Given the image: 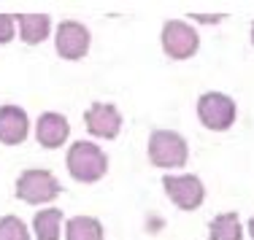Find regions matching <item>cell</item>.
Masks as SVG:
<instances>
[{"mask_svg":"<svg viewBox=\"0 0 254 240\" xmlns=\"http://www.w3.org/2000/svg\"><path fill=\"white\" fill-rule=\"evenodd\" d=\"M108 157L103 154L100 146L89 141H76L68 148V173L81 184H95L106 176Z\"/></svg>","mask_w":254,"mask_h":240,"instance_id":"1","label":"cell"},{"mask_svg":"<svg viewBox=\"0 0 254 240\" xmlns=\"http://www.w3.org/2000/svg\"><path fill=\"white\" fill-rule=\"evenodd\" d=\"M149 159L157 167H184L190 159V146L173 130H154L149 135Z\"/></svg>","mask_w":254,"mask_h":240,"instance_id":"2","label":"cell"},{"mask_svg":"<svg viewBox=\"0 0 254 240\" xmlns=\"http://www.w3.org/2000/svg\"><path fill=\"white\" fill-rule=\"evenodd\" d=\"M235 100L230 95L222 92H205L197 100V119H200L203 127L214 130V133H225L235 124Z\"/></svg>","mask_w":254,"mask_h":240,"instance_id":"3","label":"cell"},{"mask_svg":"<svg viewBox=\"0 0 254 240\" xmlns=\"http://www.w3.org/2000/svg\"><path fill=\"white\" fill-rule=\"evenodd\" d=\"M197 46H200V35L192 25L181 19H171L162 25V49L171 59H190L195 57Z\"/></svg>","mask_w":254,"mask_h":240,"instance_id":"4","label":"cell"},{"mask_svg":"<svg viewBox=\"0 0 254 240\" xmlns=\"http://www.w3.org/2000/svg\"><path fill=\"white\" fill-rule=\"evenodd\" d=\"M60 194V181L49 170H25L16 181V197L27 205L52 202Z\"/></svg>","mask_w":254,"mask_h":240,"instance_id":"5","label":"cell"},{"mask_svg":"<svg viewBox=\"0 0 254 240\" xmlns=\"http://www.w3.org/2000/svg\"><path fill=\"white\" fill-rule=\"evenodd\" d=\"M162 189L171 197L181 211H195L203 205L205 187L197 176H165L162 178Z\"/></svg>","mask_w":254,"mask_h":240,"instance_id":"6","label":"cell"},{"mask_svg":"<svg viewBox=\"0 0 254 240\" xmlns=\"http://www.w3.org/2000/svg\"><path fill=\"white\" fill-rule=\"evenodd\" d=\"M89 41H92V35H89V30L81 25V22H63V25L57 27V38H54V46H57V54L63 59H81L84 54L89 51Z\"/></svg>","mask_w":254,"mask_h":240,"instance_id":"7","label":"cell"},{"mask_svg":"<svg viewBox=\"0 0 254 240\" xmlns=\"http://www.w3.org/2000/svg\"><path fill=\"white\" fill-rule=\"evenodd\" d=\"M84 122H87L89 135L111 141V138H117L119 130H122V113H119V108L111 105V103H92L87 111V116H84Z\"/></svg>","mask_w":254,"mask_h":240,"instance_id":"8","label":"cell"},{"mask_svg":"<svg viewBox=\"0 0 254 240\" xmlns=\"http://www.w3.org/2000/svg\"><path fill=\"white\" fill-rule=\"evenodd\" d=\"M68 135H70V124L57 111H46L38 119V124H35V138H38V143L44 148H60L68 141Z\"/></svg>","mask_w":254,"mask_h":240,"instance_id":"9","label":"cell"},{"mask_svg":"<svg viewBox=\"0 0 254 240\" xmlns=\"http://www.w3.org/2000/svg\"><path fill=\"white\" fill-rule=\"evenodd\" d=\"M30 119L19 105H3L0 108V143L16 146L27 138Z\"/></svg>","mask_w":254,"mask_h":240,"instance_id":"10","label":"cell"},{"mask_svg":"<svg viewBox=\"0 0 254 240\" xmlns=\"http://www.w3.org/2000/svg\"><path fill=\"white\" fill-rule=\"evenodd\" d=\"M52 33V19L46 14H19V35L30 46L44 44Z\"/></svg>","mask_w":254,"mask_h":240,"instance_id":"11","label":"cell"},{"mask_svg":"<svg viewBox=\"0 0 254 240\" xmlns=\"http://www.w3.org/2000/svg\"><path fill=\"white\" fill-rule=\"evenodd\" d=\"M33 230L38 240H60L63 232V213L57 208H44V211L35 213L33 219Z\"/></svg>","mask_w":254,"mask_h":240,"instance_id":"12","label":"cell"},{"mask_svg":"<svg viewBox=\"0 0 254 240\" xmlns=\"http://www.w3.org/2000/svg\"><path fill=\"white\" fill-rule=\"evenodd\" d=\"M208 238L211 240H241L244 227H241L238 213H219L208 224Z\"/></svg>","mask_w":254,"mask_h":240,"instance_id":"13","label":"cell"},{"mask_svg":"<svg viewBox=\"0 0 254 240\" xmlns=\"http://www.w3.org/2000/svg\"><path fill=\"white\" fill-rule=\"evenodd\" d=\"M65 240H103V224L95 216H73L65 227Z\"/></svg>","mask_w":254,"mask_h":240,"instance_id":"14","label":"cell"},{"mask_svg":"<svg viewBox=\"0 0 254 240\" xmlns=\"http://www.w3.org/2000/svg\"><path fill=\"white\" fill-rule=\"evenodd\" d=\"M0 240H30V232L19 216H3L0 219Z\"/></svg>","mask_w":254,"mask_h":240,"instance_id":"15","label":"cell"},{"mask_svg":"<svg viewBox=\"0 0 254 240\" xmlns=\"http://www.w3.org/2000/svg\"><path fill=\"white\" fill-rule=\"evenodd\" d=\"M14 16L11 14H0V44H8L14 38Z\"/></svg>","mask_w":254,"mask_h":240,"instance_id":"16","label":"cell"},{"mask_svg":"<svg viewBox=\"0 0 254 240\" xmlns=\"http://www.w3.org/2000/svg\"><path fill=\"white\" fill-rule=\"evenodd\" d=\"M195 22H205V25H216V22H222V16L219 14H214V16H203V14H195L192 16Z\"/></svg>","mask_w":254,"mask_h":240,"instance_id":"17","label":"cell"},{"mask_svg":"<svg viewBox=\"0 0 254 240\" xmlns=\"http://www.w3.org/2000/svg\"><path fill=\"white\" fill-rule=\"evenodd\" d=\"M249 235H252V240H254V216H252V221H249Z\"/></svg>","mask_w":254,"mask_h":240,"instance_id":"18","label":"cell"},{"mask_svg":"<svg viewBox=\"0 0 254 240\" xmlns=\"http://www.w3.org/2000/svg\"><path fill=\"white\" fill-rule=\"evenodd\" d=\"M252 44H254V25H252Z\"/></svg>","mask_w":254,"mask_h":240,"instance_id":"19","label":"cell"}]
</instances>
